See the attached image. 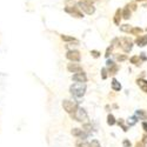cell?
<instances>
[{
  "label": "cell",
  "instance_id": "9a60e30c",
  "mask_svg": "<svg viewBox=\"0 0 147 147\" xmlns=\"http://www.w3.org/2000/svg\"><path fill=\"white\" fill-rule=\"evenodd\" d=\"M61 39H63L64 41H66V42H78V40L76 38H73V36H68V35H61Z\"/></svg>",
  "mask_w": 147,
  "mask_h": 147
},
{
  "label": "cell",
  "instance_id": "ba28073f",
  "mask_svg": "<svg viewBox=\"0 0 147 147\" xmlns=\"http://www.w3.org/2000/svg\"><path fill=\"white\" fill-rule=\"evenodd\" d=\"M65 11L67 12V13H71L73 17H76V18H82L84 17V14L81 13L78 7H66Z\"/></svg>",
  "mask_w": 147,
  "mask_h": 147
},
{
  "label": "cell",
  "instance_id": "cb8c5ba5",
  "mask_svg": "<svg viewBox=\"0 0 147 147\" xmlns=\"http://www.w3.org/2000/svg\"><path fill=\"white\" fill-rule=\"evenodd\" d=\"M65 4H66V7H74L77 5V3L74 0H66Z\"/></svg>",
  "mask_w": 147,
  "mask_h": 147
},
{
  "label": "cell",
  "instance_id": "5bb4252c",
  "mask_svg": "<svg viewBox=\"0 0 147 147\" xmlns=\"http://www.w3.org/2000/svg\"><path fill=\"white\" fill-rule=\"evenodd\" d=\"M112 88H113V91H115V92H119V91L121 90V85H120V82H119L117 79H113V80H112Z\"/></svg>",
  "mask_w": 147,
  "mask_h": 147
},
{
  "label": "cell",
  "instance_id": "e575fe53",
  "mask_svg": "<svg viewBox=\"0 0 147 147\" xmlns=\"http://www.w3.org/2000/svg\"><path fill=\"white\" fill-rule=\"evenodd\" d=\"M142 142H144V144H147V134H144V137H142Z\"/></svg>",
  "mask_w": 147,
  "mask_h": 147
},
{
  "label": "cell",
  "instance_id": "4fadbf2b",
  "mask_svg": "<svg viewBox=\"0 0 147 147\" xmlns=\"http://www.w3.org/2000/svg\"><path fill=\"white\" fill-rule=\"evenodd\" d=\"M121 17L124 18V19H126V20L131 18V9H129L127 6L125 7V9H124V11H121Z\"/></svg>",
  "mask_w": 147,
  "mask_h": 147
},
{
  "label": "cell",
  "instance_id": "74e56055",
  "mask_svg": "<svg viewBox=\"0 0 147 147\" xmlns=\"http://www.w3.org/2000/svg\"><path fill=\"white\" fill-rule=\"evenodd\" d=\"M141 59H142V60H146V57H145V53H141Z\"/></svg>",
  "mask_w": 147,
  "mask_h": 147
},
{
  "label": "cell",
  "instance_id": "4316f807",
  "mask_svg": "<svg viewBox=\"0 0 147 147\" xmlns=\"http://www.w3.org/2000/svg\"><path fill=\"white\" fill-rule=\"evenodd\" d=\"M112 50H113V45H112V46H109V47L107 48V50H106L105 57H107V58H108V57H109V53H111V52H112Z\"/></svg>",
  "mask_w": 147,
  "mask_h": 147
},
{
  "label": "cell",
  "instance_id": "ac0fdd59",
  "mask_svg": "<svg viewBox=\"0 0 147 147\" xmlns=\"http://www.w3.org/2000/svg\"><path fill=\"white\" fill-rule=\"evenodd\" d=\"M109 67V69H108V72H109V74H112V76H114L115 73L118 72V66L115 65V64H113V65H111V66H108Z\"/></svg>",
  "mask_w": 147,
  "mask_h": 147
},
{
  "label": "cell",
  "instance_id": "30bf717a",
  "mask_svg": "<svg viewBox=\"0 0 147 147\" xmlns=\"http://www.w3.org/2000/svg\"><path fill=\"white\" fill-rule=\"evenodd\" d=\"M71 133H72V136H74L77 138H85V137H86V134H85L84 131L80 129V128H73Z\"/></svg>",
  "mask_w": 147,
  "mask_h": 147
},
{
  "label": "cell",
  "instance_id": "1f68e13d",
  "mask_svg": "<svg viewBox=\"0 0 147 147\" xmlns=\"http://www.w3.org/2000/svg\"><path fill=\"white\" fill-rule=\"evenodd\" d=\"M134 124H136V118H131V119L128 120V125H129V126H133Z\"/></svg>",
  "mask_w": 147,
  "mask_h": 147
},
{
  "label": "cell",
  "instance_id": "277c9868",
  "mask_svg": "<svg viewBox=\"0 0 147 147\" xmlns=\"http://www.w3.org/2000/svg\"><path fill=\"white\" fill-rule=\"evenodd\" d=\"M119 46L121 47V50L124 52L128 53L132 50V47H133V41L129 38H121L119 40Z\"/></svg>",
  "mask_w": 147,
  "mask_h": 147
},
{
  "label": "cell",
  "instance_id": "44dd1931",
  "mask_svg": "<svg viewBox=\"0 0 147 147\" xmlns=\"http://www.w3.org/2000/svg\"><path fill=\"white\" fill-rule=\"evenodd\" d=\"M141 32H142V30H141L140 27H134V28L132 27V30L129 31V33L133 34V35H138V34H140Z\"/></svg>",
  "mask_w": 147,
  "mask_h": 147
},
{
  "label": "cell",
  "instance_id": "484cf974",
  "mask_svg": "<svg viewBox=\"0 0 147 147\" xmlns=\"http://www.w3.org/2000/svg\"><path fill=\"white\" fill-rule=\"evenodd\" d=\"M91 129H92V126H91L90 124H86V125H84V129H82V131H86V132L88 133V132H91Z\"/></svg>",
  "mask_w": 147,
  "mask_h": 147
},
{
  "label": "cell",
  "instance_id": "d4e9b609",
  "mask_svg": "<svg viewBox=\"0 0 147 147\" xmlns=\"http://www.w3.org/2000/svg\"><path fill=\"white\" fill-rule=\"evenodd\" d=\"M90 146L91 147H100V144L98 140H92V142H90Z\"/></svg>",
  "mask_w": 147,
  "mask_h": 147
},
{
  "label": "cell",
  "instance_id": "3957f363",
  "mask_svg": "<svg viewBox=\"0 0 147 147\" xmlns=\"http://www.w3.org/2000/svg\"><path fill=\"white\" fill-rule=\"evenodd\" d=\"M72 118H74L77 121H80V122L88 120V115H87L86 111H85L84 108H79V107L77 108V111L72 114Z\"/></svg>",
  "mask_w": 147,
  "mask_h": 147
},
{
  "label": "cell",
  "instance_id": "f546056e",
  "mask_svg": "<svg viewBox=\"0 0 147 147\" xmlns=\"http://www.w3.org/2000/svg\"><path fill=\"white\" fill-rule=\"evenodd\" d=\"M126 59H127L126 55H118V57H117V60H118V61H125Z\"/></svg>",
  "mask_w": 147,
  "mask_h": 147
},
{
  "label": "cell",
  "instance_id": "7c38bea8",
  "mask_svg": "<svg viewBox=\"0 0 147 147\" xmlns=\"http://www.w3.org/2000/svg\"><path fill=\"white\" fill-rule=\"evenodd\" d=\"M137 84H138V86L141 88V91H142V92L147 93V80L138 79V80H137Z\"/></svg>",
  "mask_w": 147,
  "mask_h": 147
},
{
  "label": "cell",
  "instance_id": "8d00e7d4",
  "mask_svg": "<svg viewBox=\"0 0 147 147\" xmlns=\"http://www.w3.org/2000/svg\"><path fill=\"white\" fill-rule=\"evenodd\" d=\"M113 64H114V63H113L112 60H108L107 63H106V65H107V66H111V65H113Z\"/></svg>",
  "mask_w": 147,
  "mask_h": 147
},
{
  "label": "cell",
  "instance_id": "52a82bcc",
  "mask_svg": "<svg viewBox=\"0 0 147 147\" xmlns=\"http://www.w3.org/2000/svg\"><path fill=\"white\" fill-rule=\"evenodd\" d=\"M72 79L74 80L76 82H86L87 81V77L82 71L81 72H77L76 74H73Z\"/></svg>",
  "mask_w": 147,
  "mask_h": 147
},
{
  "label": "cell",
  "instance_id": "8fae6325",
  "mask_svg": "<svg viewBox=\"0 0 147 147\" xmlns=\"http://www.w3.org/2000/svg\"><path fill=\"white\" fill-rule=\"evenodd\" d=\"M136 42H137V45L140 46V47L146 46V45H147V35H141V36H139V38H137Z\"/></svg>",
  "mask_w": 147,
  "mask_h": 147
},
{
  "label": "cell",
  "instance_id": "836d02e7",
  "mask_svg": "<svg viewBox=\"0 0 147 147\" xmlns=\"http://www.w3.org/2000/svg\"><path fill=\"white\" fill-rule=\"evenodd\" d=\"M129 146H131V142L128 140H125L124 141V147H129Z\"/></svg>",
  "mask_w": 147,
  "mask_h": 147
},
{
  "label": "cell",
  "instance_id": "9c48e42d",
  "mask_svg": "<svg viewBox=\"0 0 147 147\" xmlns=\"http://www.w3.org/2000/svg\"><path fill=\"white\" fill-rule=\"evenodd\" d=\"M67 69L69 72H73V73H77V72H81L82 71V67L79 65V64H74L72 61V64H68L67 65Z\"/></svg>",
  "mask_w": 147,
  "mask_h": 147
},
{
  "label": "cell",
  "instance_id": "5b68a950",
  "mask_svg": "<svg viewBox=\"0 0 147 147\" xmlns=\"http://www.w3.org/2000/svg\"><path fill=\"white\" fill-rule=\"evenodd\" d=\"M63 107H64V109L68 113V114H73L76 111H77V108H78V105H77V102H74V101H71V100H64L63 101Z\"/></svg>",
  "mask_w": 147,
  "mask_h": 147
},
{
  "label": "cell",
  "instance_id": "2e32d148",
  "mask_svg": "<svg viewBox=\"0 0 147 147\" xmlns=\"http://www.w3.org/2000/svg\"><path fill=\"white\" fill-rule=\"evenodd\" d=\"M120 20H121V9H118L114 14V22L115 25H120Z\"/></svg>",
  "mask_w": 147,
  "mask_h": 147
},
{
  "label": "cell",
  "instance_id": "f35d334b",
  "mask_svg": "<svg viewBox=\"0 0 147 147\" xmlns=\"http://www.w3.org/2000/svg\"><path fill=\"white\" fill-rule=\"evenodd\" d=\"M94 1H96V0H90V3L92 4V3H94Z\"/></svg>",
  "mask_w": 147,
  "mask_h": 147
},
{
  "label": "cell",
  "instance_id": "d6986e66",
  "mask_svg": "<svg viewBox=\"0 0 147 147\" xmlns=\"http://www.w3.org/2000/svg\"><path fill=\"white\" fill-rule=\"evenodd\" d=\"M77 147H91V146H90V142L82 141V139H80L77 141Z\"/></svg>",
  "mask_w": 147,
  "mask_h": 147
},
{
  "label": "cell",
  "instance_id": "8992f818",
  "mask_svg": "<svg viewBox=\"0 0 147 147\" xmlns=\"http://www.w3.org/2000/svg\"><path fill=\"white\" fill-rule=\"evenodd\" d=\"M66 58L73 63H79L80 59H81V55H80V52L79 51H76V50H71L67 52L66 54Z\"/></svg>",
  "mask_w": 147,
  "mask_h": 147
},
{
  "label": "cell",
  "instance_id": "e0dca14e",
  "mask_svg": "<svg viewBox=\"0 0 147 147\" xmlns=\"http://www.w3.org/2000/svg\"><path fill=\"white\" fill-rule=\"evenodd\" d=\"M115 122H117V121H115L114 115H113V114H108V117H107V124H108L109 126H113Z\"/></svg>",
  "mask_w": 147,
  "mask_h": 147
},
{
  "label": "cell",
  "instance_id": "83f0119b",
  "mask_svg": "<svg viewBox=\"0 0 147 147\" xmlns=\"http://www.w3.org/2000/svg\"><path fill=\"white\" fill-rule=\"evenodd\" d=\"M101 77H102V79H107V69L106 68L101 69Z\"/></svg>",
  "mask_w": 147,
  "mask_h": 147
},
{
  "label": "cell",
  "instance_id": "7402d4cb",
  "mask_svg": "<svg viewBox=\"0 0 147 147\" xmlns=\"http://www.w3.org/2000/svg\"><path fill=\"white\" fill-rule=\"evenodd\" d=\"M132 30V26H129V25H122V26H120V31L121 32H126V33H129V31Z\"/></svg>",
  "mask_w": 147,
  "mask_h": 147
},
{
  "label": "cell",
  "instance_id": "7a4b0ae2",
  "mask_svg": "<svg viewBox=\"0 0 147 147\" xmlns=\"http://www.w3.org/2000/svg\"><path fill=\"white\" fill-rule=\"evenodd\" d=\"M80 11L85 12L86 14H93L95 12V8L93 7V5L91 3H85V1H79L77 5H76Z\"/></svg>",
  "mask_w": 147,
  "mask_h": 147
},
{
  "label": "cell",
  "instance_id": "4dcf8cb0",
  "mask_svg": "<svg viewBox=\"0 0 147 147\" xmlns=\"http://www.w3.org/2000/svg\"><path fill=\"white\" fill-rule=\"evenodd\" d=\"M127 7H128L129 9H132V11H136V9H137V5H136V4H128Z\"/></svg>",
  "mask_w": 147,
  "mask_h": 147
},
{
  "label": "cell",
  "instance_id": "d590c367",
  "mask_svg": "<svg viewBox=\"0 0 147 147\" xmlns=\"http://www.w3.org/2000/svg\"><path fill=\"white\" fill-rule=\"evenodd\" d=\"M142 128L145 129V132H147V122H142Z\"/></svg>",
  "mask_w": 147,
  "mask_h": 147
},
{
  "label": "cell",
  "instance_id": "ab89813d",
  "mask_svg": "<svg viewBox=\"0 0 147 147\" xmlns=\"http://www.w3.org/2000/svg\"><path fill=\"white\" fill-rule=\"evenodd\" d=\"M137 1H144V0H137Z\"/></svg>",
  "mask_w": 147,
  "mask_h": 147
},
{
  "label": "cell",
  "instance_id": "f1b7e54d",
  "mask_svg": "<svg viewBox=\"0 0 147 147\" xmlns=\"http://www.w3.org/2000/svg\"><path fill=\"white\" fill-rule=\"evenodd\" d=\"M91 54H92L94 58H99V57H100V52H98V51H91Z\"/></svg>",
  "mask_w": 147,
  "mask_h": 147
},
{
  "label": "cell",
  "instance_id": "603a6c76",
  "mask_svg": "<svg viewBox=\"0 0 147 147\" xmlns=\"http://www.w3.org/2000/svg\"><path fill=\"white\" fill-rule=\"evenodd\" d=\"M131 63L134 64V65H140V58L138 55H134L131 58Z\"/></svg>",
  "mask_w": 147,
  "mask_h": 147
},
{
  "label": "cell",
  "instance_id": "ffe728a7",
  "mask_svg": "<svg viewBox=\"0 0 147 147\" xmlns=\"http://www.w3.org/2000/svg\"><path fill=\"white\" fill-rule=\"evenodd\" d=\"M137 115L140 119H142V120H146L147 119V113L145 111H142V109H140V111H137Z\"/></svg>",
  "mask_w": 147,
  "mask_h": 147
},
{
  "label": "cell",
  "instance_id": "d6a6232c",
  "mask_svg": "<svg viewBox=\"0 0 147 147\" xmlns=\"http://www.w3.org/2000/svg\"><path fill=\"white\" fill-rule=\"evenodd\" d=\"M136 147H146V146H145V144L142 141H140V142H137L136 144Z\"/></svg>",
  "mask_w": 147,
  "mask_h": 147
},
{
  "label": "cell",
  "instance_id": "6da1fadb",
  "mask_svg": "<svg viewBox=\"0 0 147 147\" xmlns=\"http://www.w3.org/2000/svg\"><path fill=\"white\" fill-rule=\"evenodd\" d=\"M69 90H71V93L74 96L81 98L84 96L85 92H86V85H85V82H76L72 85Z\"/></svg>",
  "mask_w": 147,
  "mask_h": 147
}]
</instances>
